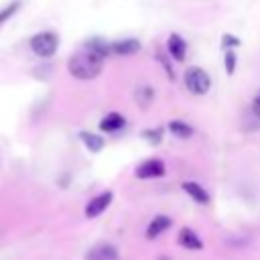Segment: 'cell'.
Instances as JSON below:
<instances>
[{
	"instance_id": "12",
	"label": "cell",
	"mask_w": 260,
	"mask_h": 260,
	"mask_svg": "<svg viewBox=\"0 0 260 260\" xmlns=\"http://www.w3.org/2000/svg\"><path fill=\"white\" fill-rule=\"evenodd\" d=\"M87 260H118V250L112 244H98L89 250Z\"/></svg>"
},
{
	"instance_id": "19",
	"label": "cell",
	"mask_w": 260,
	"mask_h": 260,
	"mask_svg": "<svg viewBox=\"0 0 260 260\" xmlns=\"http://www.w3.org/2000/svg\"><path fill=\"white\" fill-rule=\"evenodd\" d=\"M18 8H20V0H14V2H10L8 6L0 8V24H4L8 18H12V16L16 14Z\"/></svg>"
},
{
	"instance_id": "11",
	"label": "cell",
	"mask_w": 260,
	"mask_h": 260,
	"mask_svg": "<svg viewBox=\"0 0 260 260\" xmlns=\"http://www.w3.org/2000/svg\"><path fill=\"white\" fill-rule=\"evenodd\" d=\"M124 124H126V120H124L122 114H118V112H108V114L100 120V130L106 132V134H110V132H118L120 128H124Z\"/></svg>"
},
{
	"instance_id": "17",
	"label": "cell",
	"mask_w": 260,
	"mask_h": 260,
	"mask_svg": "<svg viewBox=\"0 0 260 260\" xmlns=\"http://www.w3.org/2000/svg\"><path fill=\"white\" fill-rule=\"evenodd\" d=\"M236 65H238L236 49H225V55H223V67H225V73H228V75H234Z\"/></svg>"
},
{
	"instance_id": "3",
	"label": "cell",
	"mask_w": 260,
	"mask_h": 260,
	"mask_svg": "<svg viewBox=\"0 0 260 260\" xmlns=\"http://www.w3.org/2000/svg\"><path fill=\"white\" fill-rule=\"evenodd\" d=\"M183 81H185L187 91L193 93V95H205L211 89V77H209V73L203 67H197V65L187 67V71L183 75Z\"/></svg>"
},
{
	"instance_id": "8",
	"label": "cell",
	"mask_w": 260,
	"mask_h": 260,
	"mask_svg": "<svg viewBox=\"0 0 260 260\" xmlns=\"http://www.w3.org/2000/svg\"><path fill=\"white\" fill-rule=\"evenodd\" d=\"M183 191L195 201V203H199V205H209L211 203V197H209V193L205 191V187L203 185H199L197 181H185L183 185Z\"/></svg>"
},
{
	"instance_id": "4",
	"label": "cell",
	"mask_w": 260,
	"mask_h": 260,
	"mask_svg": "<svg viewBox=\"0 0 260 260\" xmlns=\"http://www.w3.org/2000/svg\"><path fill=\"white\" fill-rule=\"evenodd\" d=\"M165 173H167V165H165L162 158H146V160H142V162L136 167V171H134L136 179H142V181L165 177Z\"/></svg>"
},
{
	"instance_id": "21",
	"label": "cell",
	"mask_w": 260,
	"mask_h": 260,
	"mask_svg": "<svg viewBox=\"0 0 260 260\" xmlns=\"http://www.w3.org/2000/svg\"><path fill=\"white\" fill-rule=\"evenodd\" d=\"M252 112H254V116L260 120V91L254 95V100H252Z\"/></svg>"
},
{
	"instance_id": "6",
	"label": "cell",
	"mask_w": 260,
	"mask_h": 260,
	"mask_svg": "<svg viewBox=\"0 0 260 260\" xmlns=\"http://www.w3.org/2000/svg\"><path fill=\"white\" fill-rule=\"evenodd\" d=\"M140 41L134 39V37H128V39H118V41H112L110 43V49H112V55L116 57H130L134 53L140 51Z\"/></svg>"
},
{
	"instance_id": "13",
	"label": "cell",
	"mask_w": 260,
	"mask_h": 260,
	"mask_svg": "<svg viewBox=\"0 0 260 260\" xmlns=\"http://www.w3.org/2000/svg\"><path fill=\"white\" fill-rule=\"evenodd\" d=\"M83 47L89 49V51H93L95 55H100V57H104V59H108V57L112 55L110 43H106L102 37H91V39H87V41L83 43Z\"/></svg>"
},
{
	"instance_id": "9",
	"label": "cell",
	"mask_w": 260,
	"mask_h": 260,
	"mask_svg": "<svg viewBox=\"0 0 260 260\" xmlns=\"http://www.w3.org/2000/svg\"><path fill=\"white\" fill-rule=\"evenodd\" d=\"M171 225H173V219H171L169 215H165V213L154 215V217L150 219L148 228H146V240H156V238H158L162 232H167Z\"/></svg>"
},
{
	"instance_id": "14",
	"label": "cell",
	"mask_w": 260,
	"mask_h": 260,
	"mask_svg": "<svg viewBox=\"0 0 260 260\" xmlns=\"http://www.w3.org/2000/svg\"><path fill=\"white\" fill-rule=\"evenodd\" d=\"M167 128H169V132H171L175 138H181V140H187V138L193 136V128H191L187 122H183V120H171Z\"/></svg>"
},
{
	"instance_id": "15",
	"label": "cell",
	"mask_w": 260,
	"mask_h": 260,
	"mask_svg": "<svg viewBox=\"0 0 260 260\" xmlns=\"http://www.w3.org/2000/svg\"><path fill=\"white\" fill-rule=\"evenodd\" d=\"M79 138H81L83 146L89 152H100L104 148V144H106V140L100 134H93V132H79Z\"/></svg>"
},
{
	"instance_id": "10",
	"label": "cell",
	"mask_w": 260,
	"mask_h": 260,
	"mask_svg": "<svg viewBox=\"0 0 260 260\" xmlns=\"http://www.w3.org/2000/svg\"><path fill=\"white\" fill-rule=\"evenodd\" d=\"M167 51L175 61H183L187 53V41L179 32H171L167 39Z\"/></svg>"
},
{
	"instance_id": "2",
	"label": "cell",
	"mask_w": 260,
	"mask_h": 260,
	"mask_svg": "<svg viewBox=\"0 0 260 260\" xmlns=\"http://www.w3.org/2000/svg\"><path fill=\"white\" fill-rule=\"evenodd\" d=\"M28 47L30 51L41 57V59H49L57 53V47H59V37L53 32V30H41L37 35H32L28 39Z\"/></svg>"
},
{
	"instance_id": "20",
	"label": "cell",
	"mask_w": 260,
	"mask_h": 260,
	"mask_svg": "<svg viewBox=\"0 0 260 260\" xmlns=\"http://www.w3.org/2000/svg\"><path fill=\"white\" fill-rule=\"evenodd\" d=\"M221 47L223 49H236V47H240V39L234 37V35H230V32H225L221 37Z\"/></svg>"
},
{
	"instance_id": "7",
	"label": "cell",
	"mask_w": 260,
	"mask_h": 260,
	"mask_svg": "<svg viewBox=\"0 0 260 260\" xmlns=\"http://www.w3.org/2000/svg\"><path fill=\"white\" fill-rule=\"evenodd\" d=\"M177 242L181 248L185 250H191V252H197V250H203V240L197 236L195 230L191 228H181L179 236H177Z\"/></svg>"
},
{
	"instance_id": "16",
	"label": "cell",
	"mask_w": 260,
	"mask_h": 260,
	"mask_svg": "<svg viewBox=\"0 0 260 260\" xmlns=\"http://www.w3.org/2000/svg\"><path fill=\"white\" fill-rule=\"evenodd\" d=\"M152 98H154V89H152L150 85H142V87H136V102H138V104H140L144 110L150 106Z\"/></svg>"
},
{
	"instance_id": "18",
	"label": "cell",
	"mask_w": 260,
	"mask_h": 260,
	"mask_svg": "<svg viewBox=\"0 0 260 260\" xmlns=\"http://www.w3.org/2000/svg\"><path fill=\"white\" fill-rule=\"evenodd\" d=\"M162 128H146V130H142V138L148 142V144H160L162 142Z\"/></svg>"
},
{
	"instance_id": "5",
	"label": "cell",
	"mask_w": 260,
	"mask_h": 260,
	"mask_svg": "<svg viewBox=\"0 0 260 260\" xmlns=\"http://www.w3.org/2000/svg\"><path fill=\"white\" fill-rule=\"evenodd\" d=\"M112 199H114V195H112V191H104V193H98L95 197H91L89 201H87V205H85V209H83V213H85V217L87 219H93V217H98V215H102L108 207H110V203H112Z\"/></svg>"
},
{
	"instance_id": "1",
	"label": "cell",
	"mask_w": 260,
	"mask_h": 260,
	"mask_svg": "<svg viewBox=\"0 0 260 260\" xmlns=\"http://www.w3.org/2000/svg\"><path fill=\"white\" fill-rule=\"evenodd\" d=\"M104 63H106L104 57L95 55L93 51H89V49H85V47L81 45V49L69 57V61H67V71H69V75L75 77V79L89 81V79H95V77L102 73Z\"/></svg>"
}]
</instances>
